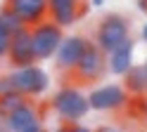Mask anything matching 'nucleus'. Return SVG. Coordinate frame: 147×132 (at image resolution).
<instances>
[{
    "mask_svg": "<svg viewBox=\"0 0 147 132\" xmlns=\"http://www.w3.org/2000/svg\"><path fill=\"white\" fill-rule=\"evenodd\" d=\"M7 5L19 14V19L26 26L48 19V0H7Z\"/></svg>",
    "mask_w": 147,
    "mask_h": 132,
    "instance_id": "obj_11",
    "label": "nucleus"
},
{
    "mask_svg": "<svg viewBox=\"0 0 147 132\" xmlns=\"http://www.w3.org/2000/svg\"><path fill=\"white\" fill-rule=\"evenodd\" d=\"M97 132H123V130H119V127H112V125H107V127H100Z\"/></svg>",
    "mask_w": 147,
    "mask_h": 132,
    "instance_id": "obj_18",
    "label": "nucleus"
},
{
    "mask_svg": "<svg viewBox=\"0 0 147 132\" xmlns=\"http://www.w3.org/2000/svg\"><path fill=\"white\" fill-rule=\"evenodd\" d=\"M145 73H147V61H145Z\"/></svg>",
    "mask_w": 147,
    "mask_h": 132,
    "instance_id": "obj_23",
    "label": "nucleus"
},
{
    "mask_svg": "<svg viewBox=\"0 0 147 132\" xmlns=\"http://www.w3.org/2000/svg\"><path fill=\"white\" fill-rule=\"evenodd\" d=\"M102 3H105V0H90V5H95V7H100Z\"/></svg>",
    "mask_w": 147,
    "mask_h": 132,
    "instance_id": "obj_21",
    "label": "nucleus"
},
{
    "mask_svg": "<svg viewBox=\"0 0 147 132\" xmlns=\"http://www.w3.org/2000/svg\"><path fill=\"white\" fill-rule=\"evenodd\" d=\"M81 12V0H48V17L62 28L74 26Z\"/></svg>",
    "mask_w": 147,
    "mask_h": 132,
    "instance_id": "obj_9",
    "label": "nucleus"
},
{
    "mask_svg": "<svg viewBox=\"0 0 147 132\" xmlns=\"http://www.w3.org/2000/svg\"><path fill=\"white\" fill-rule=\"evenodd\" d=\"M36 123H40L38 106H36L33 101H29V99H26L22 106H17L12 113H7V118H5V125L12 132H26L29 127H33Z\"/></svg>",
    "mask_w": 147,
    "mask_h": 132,
    "instance_id": "obj_10",
    "label": "nucleus"
},
{
    "mask_svg": "<svg viewBox=\"0 0 147 132\" xmlns=\"http://www.w3.org/2000/svg\"><path fill=\"white\" fill-rule=\"evenodd\" d=\"M81 83H97L100 78H105V73H107V52L100 47L95 40H90L88 47H86V52L81 54V59L76 64V69L71 71Z\"/></svg>",
    "mask_w": 147,
    "mask_h": 132,
    "instance_id": "obj_4",
    "label": "nucleus"
},
{
    "mask_svg": "<svg viewBox=\"0 0 147 132\" xmlns=\"http://www.w3.org/2000/svg\"><path fill=\"white\" fill-rule=\"evenodd\" d=\"M133 66V38L116 45L112 52H107V71L114 75H123Z\"/></svg>",
    "mask_w": 147,
    "mask_h": 132,
    "instance_id": "obj_12",
    "label": "nucleus"
},
{
    "mask_svg": "<svg viewBox=\"0 0 147 132\" xmlns=\"http://www.w3.org/2000/svg\"><path fill=\"white\" fill-rule=\"evenodd\" d=\"M0 26H3L7 33H17V31H19V28H24L26 24L19 19V14H17L14 9L5 3L3 7H0Z\"/></svg>",
    "mask_w": 147,
    "mask_h": 132,
    "instance_id": "obj_14",
    "label": "nucleus"
},
{
    "mask_svg": "<svg viewBox=\"0 0 147 132\" xmlns=\"http://www.w3.org/2000/svg\"><path fill=\"white\" fill-rule=\"evenodd\" d=\"M88 104L95 111H119L128 104V92L123 85H102L88 94Z\"/></svg>",
    "mask_w": 147,
    "mask_h": 132,
    "instance_id": "obj_7",
    "label": "nucleus"
},
{
    "mask_svg": "<svg viewBox=\"0 0 147 132\" xmlns=\"http://www.w3.org/2000/svg\"><path fill=\"white\" fill-rule=\"evenodd\" d=\"M52 109L64 123H78L88 116L90 104L78 87H59L52 94Z\"/></svg>",
    "mask_w": 147,
    "mask_h": 132,
    "instance_id": "obj_1",
    "label": "nucleus"
},
{
    "mask_svg": "<svg viewBox=\"0 0 147 132\" xmlns=\"http://www.w3.org/2000/svg\"><path fill=\"white\" fill-rule=\"evenodd\" d=\"M142 40H147V24L142 26Z\"/></svg>",
    "mask_w": 147,
    "mask_h": 132,
    "instance_id": "obj_22",
    "label": "nucleus"
},
{
    "mask_svg": "<svg viewBox=\"0 0 147 132\" xmlns=\"http://www.w3.org/2000/svg\"><path fill=\"white\" fill-rule=\"evenodd\" d=\"M0 132H12V130H10V127H7V125H5V123H0Z\"/></svg>",
    "mask_w": 147,
    "mask_h": 132,
    "instance_id": "obj_20",
    "label": "nucleus"
},
{
    "mask_svg": "<svg viewBox=\"0 0 147 132\" xmlns=\"http://www.w3.org/2000/svg\"><path fill=\"white\" fill-rule=\"evenodd\" d=\"M29 99L26 94L22 92H17V90H10V92H5V94H0V109H3V113L7 116V113H12L17 106H22V104Z\"/></svg>",
    "mask_w": 147,
    "mask_h": 132,
    "instance_id": "obj_15",
    "label": "nucleus"
},
{
    "mask_svg": "<svg viewBox=\"0 0 147 132\" xmlns=\"http://www.w3.org/2000/svg\"><path fill=\"white\" fill-rule=\"evenodd\" d=\"M138 7H140V12L147 14V0H138Z\"/></svg>",
    "mask_w": 147,
    "mask_h": 132,
    "instance_id": "obj_19",
    "label": "nucleus"
},
{
    "mask_svg": "<svg viewBox=\"0 0 147 132\" xmlns=\"http://www.w3.org/2000/svg\"><path fill=\"white\" fill-rule=\"evenodd\" d=\"M31 28V43H33V54H36V61H45V59H52L57 47L64 38V28L59 24H55L52 19H43V21L29 26Z\"/></svg>",
    "mask_w": 147,
    "mask_h": 132,
    "instance_id": "obj_2",
    "label": "nucleus"
},
{
    "mask_svg": "<svg viewBox=\"0 0 147 132\" xmlns=\"http://www.w3.org/2000/svg\"><path fill=\"white\" fill-rule=\"evenodd\" d=\"M131 38V26L121 14H107L95 28V43L105 52H112L116 45Z\"/></svg>",
    "mask_w": 147,
    "mask_h": 132,
    "instance_id": "obj_5",
    "label": "nucleus"
},
{
    "mask_svg": "<svg viewBox=\"0 0 147 132\" xmlns=\"http://www.w3.org/2000/svg\"><path fill=\"white\" fill-rule=\"evenodd\" d=\"M10 38H12V33H7L5 28L0 26V59L7 57V50H10Z\"/></svg>",
    "mask_w": 147,
    "mask_h": 132,
    "instance_id": "obj_16",
    "label": "nucleus"
},
{
    "mask_svg": "<svg viewBox=\"0 0 147 132\" xmlns=\"http://www.w3.org/2000/svg\"><path fill=\"white\" fill-rule=\"evenodd\" d=\"M7 59L12 66H29L36 64L33 54V43H31V28L24 26L10 38V50H7Z\"/></svg>",
    "mask_w": 147,
    "mask_h": 132,
    "instance_id": "obj_8",
    "label": "nucleus"
},
{
    "mask_svg": "<svg viewBox=\"0 0 147 132\" xmlns=\"http://www.w3.org/2000/svg\"><path fill=\"white\" fill-rule=\"evenodd\" d=\"M12 80V87L17 92L26 94V97H40L45 94V90L50 87V78L40 66L29 64V66H12V71L7 73Z\"/></svg>",
    "mask_w": 147,
    "mask_h": 132,
    "instance_id": "obj_3",
    "label": "nucleus"
},
{
    "mask_svg": "<svg viewBox=\"0 0 147 132\" xmlns=\"http://www.w3.org/2000/svg\"><path fill=\"white\" fill-rule=\"evenodd\" d=\"M88 38L86 35H67V38H62V43L57 47V52H55V66H57L59 71H74L76 69V64L81 59V54L86 52V47H88Z\"/></svg>",
    "mask_w": 147,
    "mask_h": 132,
    "instance_id": "obj_6",
    "label": "nucleus"
},
{
    "mask_svg": "<svg viewBox=\"0 0 147 132\" xmlns=\"http://www.w3.org/2000/svg\"><path fill=\"white\" fill-rule=\"evenodd\" d=\"M123 87L128 94H135V97H142L147 94V73L145 66H131L123 73Z\"/></svg>",
    "mask_w": 147,
    "mask_h": 132,
    "instance_id": "obj_13",
    "label": "nucleus"
},
{
    "mask_svg": "<svg viewBox=\"0 0 147 132\" xmlns=\"http://www.w3.org/2000/svg\"><path fill=\"white\" fill-rule=\"evenodd\" d=\"M10 90H14L10 75H0V94H5V92H10Z\"/></svg>",
    "mask_w": 147,
    "mask_h": 132,
    "instance_id": "obj_17",
    "label": "nucleus"
}]
</instances>
